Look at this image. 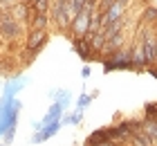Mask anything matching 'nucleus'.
Here are the masks:
<instances>
[{
  "instance_id": "obj_1",
  "label": "nucleus",
  "mask_w": 157,
  "mask_h": 146,
  "mask_svg": "<svg viewBox=\"0 0 157 146\" xmlns=\"http://www.w3.org/2000/svg\"><path fill=\"white\" fill-rule=\"evenodd\" d=\"M141 54H144L146 65L157 63V38L153 36V32L144 34V45H141Z\"/></svg>"
},
{
  "instance_id": "obj_2",
  "label": "nucleus",
  "mask_w": 157,
  "mask_h": 146,
  "mask_svg": "<svg viewBox=\"0 0 157 146\" xmlns=\"http://www.w3.org/2000/svg\"><path fill=\"white\" fill-rule=\"evenodd\" d=\"M20 27L13 20V16H0V34L2 36H18Z\"/></svg>"
},
{
  "instance_id": "obj_3",
  "label": "nucleus",
  "mask_w": 157,
  "mask_h": 146,
  "mask_svg": "<svg viewBox=\"0 0 157 146\" xmlns=\"http://www.w3.org/2000/svg\"><path fill=\"white\" fill-rule=\"evenodd\" d=\"M61 126H63V124H61V119L52 121V124H49V128H47V126H43V128L38 130V133L34 135V142H45V140H49L52 135H56V133H59V128H61Z\"/></svg>"
},
{
  "instance_id": "obj_4",
  "label": "nucleus",
  "mask_w": 157,
  "mask_h": 146,
  "mask_svg": "<svg viewBox=\"0 0 157 146\" xmlns=\"http://www.w3.org/2000/svg\"><path fill=\"white\" fill-rule=\"evenodd\" d=\"M47 41V32L45 29H36L32 36H29V43H27V47H29V52H36V49H40V45Z\"/></svg>"
},
{
  "instance_id": "obj_5",
  "label": "nucleus",
  "mask_w": 157,
  "mask_h": 146,
  "mask_svg": "<svg viewBox=\"0 0 157 146\" xmlns=\"http://www.w3.org/2000/svg\"><path fill=\"white\" fill-rule=\"evenodd\" d=\"M121 45H124V36H121V32H119V34H112V36L105 38L103 49L105 52H117V49H121Z\"/></svg>"
},
{
  "instance_id": "obj_6",
  "label": "nucleus",
  "mask_w": 157,
  "mask_h": 146,
  "mask_svg": "<svg viewBox=\"0 0 157 146\" xmlns=\"http://www.w3.org/2000/svg\"><path fill=\"white\" fill-rule=\"evenodd\" d=\"M74 49H76V54L81 56V58H90V49H92V45H90V38H76L74 41Z\"/></svg>"
},
{
  "instance_id": "obj_7",
  "label": "nucleus",
  "mask_w": 157,
  "mask_h": 146,
  "mask_svg": "<svg viewBox=\"0 0 157 146\" xmlns=\"http://www.w3.org/2000/svg\"><path fill=\"white\" fill-rule=\"evenodd\" d=\"M27 14H29V2H23L11 11V16H18L20 20H27Z\"/></svg>"
},
{
  "instance_id": "obj_8",
  "label": "nucleus",
  "mask_w": 157,
  "mask_h": 146,
  "mask_svg": "<svg viewBox=\"0 0 157 146\" xmlns=\"http://www.w3.org/2000/svg\"><path fill=\"white\" fill-rule=\"evenodd\" d=\"M92 99H94V94H81V97L76 99V108H78V110L83 112V108H88Z\"/></svg>"
},
{
  "instance_id": "obj_9",
  "label": "nucleus",
  "mask_w": 157,
  "mask_h": 146,
  "mask_svg": "<svg viewBox=\"0 0 157 146\" xmlns=\"http://www.w3.org/2000/svg\"><path fill=\"white\" fill-rule=\"evenodd\" d=\"M47 27V14H36L34 18V29H45Z\"/></svg>"
},
{
  "instance_id": "obj_10",
  "label": "nucleus",
  "mask_w": 157,
  "mask_h": 146,
  "mask_svg": "<svg viewBox=\"0 0 157 146\" xmlns=\"http://www.w3.org/2000/svg\"><path fill=\"white\" fill-rule=\"evenodd\" d=\"M34 7H36V11H38V14H47L49 0H36V2H34Z\"/></svg>"
},
{
  "instance_id": "obj_11",
  "label": "nucleus",
  "mask_w": 157,
  "mask_h": 146,
  "mask_svg": "<svg viewBox=\"0 0 157 146\" xmlns=\"http://www.w3.org/2000/svg\"><path fill=\"white\" fill-rule=\"evenodd\" d=\"M146 119H155L157 121V104L146 106Z\"/></svg>"
},
{
  "instance_id": "obj_12",
  "label": "nucleus",
  "mask_w": 157,
  "mask_h": 146,
  "mask_svg": "<svg viewBox=\"0 0 157 146\" xmlns=\"http://www.w3.org/2000/svg\"><path fill=\"white\" fill-rule=\"evenodd\" d=\"M90 72H92V70L88 68V65H85V68L81 70V77H83V79H88V77H90Z\"/></svg>"
},
{
  "instance_id": "obj_13",
  "label": "nucleus",
  "mask_w": 157,
  "mask_h": 146,
  "mask_svg": "<svg viewBox=\"0 0 157 146\" xmlns=\"http://www.w3.org/2000/svg\"><path fill=\"white\" fill-rule=\"evenodd\" d=\"M115 2H119V5H124V7H126V2H128V0H115Z\"/></svg>"
},
{
  "instance_id": "obj_14",
  "label": "nucleus",
  "mask_w": 157,
  "mask_h": 146,
  "mask_svg": "<svg viewBox=\"0 0 157 146\" xmlns=\"http://www.w3.org/2000/svg\"><path fill=\"white\" fill-rule=\"evenodd\" d=\"M151 74H153V77H155V79H157V70H155V68H153V70H151Z\"/></svg>"
},
{
  "instance_id": "obj_15",
  "label": "nucleus",
  "mask_w": 157,
  "mask_h": 146,
  "mask_svg": "<svg viewBox=\"0 0 157 146\" xmlns=\"http://www.w3.org/2000/svg\"><path fill=\"white\" fill-rule=\"evenodd\" d=\"M2 2H11V5H13V2H16V0H2Z\"/></svg>"
},
{
  "instance_id": "obj_16",
  "label": "nucleus",
  "mask_w": 157,
  "mask_h": 146,
  "mask_svg": "<svg viewBox=\"0 0 157 146\" xmlns=\"http://www.w3.org/2000/svg\"><path fill=\"white\" fill-rule=\"evenodd\" d=\"M23 2H29V0H23Z\"/></svg>"
}]
</instances>
